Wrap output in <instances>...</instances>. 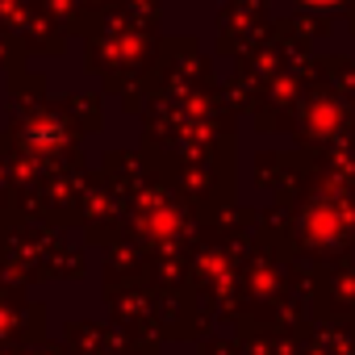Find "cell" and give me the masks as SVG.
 <instances>
[{
  "instance_id": "cell-1",
  "label": "cell",
  "mask_w": 355,
  "mask_h": 355,
  "mask_svg": "<svg viewBox=\"0 0 355 355\" xmlns=\"http://www.w3.org/2000/svg\"><path fill=\"white\" fill-rule=\"evenodd\" d=\"M305 5H318V9H330V5H343V0H305Z\"/></svg>"
}]
</instances>
